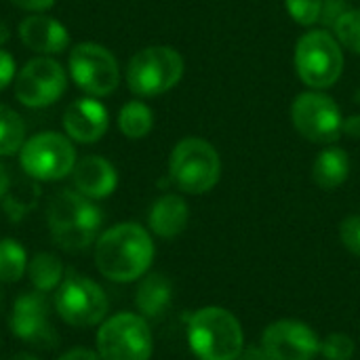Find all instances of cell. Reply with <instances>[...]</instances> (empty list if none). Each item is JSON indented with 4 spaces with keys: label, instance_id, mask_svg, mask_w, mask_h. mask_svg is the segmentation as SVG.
Instances as JSON below:
<instances>
[{
    "label": "cell",
    "instance_id": "17",
    "mask_svg": "<svg viewBox=\"0 0 360 360\" xmlns=\"http://www.w3.org/2000/svg\"><path fill=\"white\" fill-rule=\"evenodd\" d=\"M72 181L76 192L91 200L108 198L118 186V173L114 165L101 156H84L72 169Z\"/></svg>",
    "mask_w": 360,
    "mask_h": 360
},
{
    "label": "cell",
    "instance_id": "36",
    "mask_svg": "<svg viewBox=\"0 0 360 360\" xmlns=\"http://www.w3.org/2000/svg\"><path fill=\"white\" fill-rule=\"evenodd\" d=\"M8 38H11V27L0 19V44H4Z\"/></svg>",
    "mask_w": 360,
    "mask_h": 360
},
{
    "label": "cell",
    "instance_id": "6",
    "mask_svg": "<svg viewBox=\"0 0 360 360\" xmlns=\"http://www.w3.org/2000/svg\"><path fill=\"white\" fill-rule=\"evenodd\" d=\"M152 350V331L141 314L120 312L108 319L97 333V354L101 360H150Z\"/></svg>",
    "mask_w": 360,
    "mask_h": 360
},
{
    "label": "cell",
    "instance_id": "25",
    "mask_svg": "<svg viewBox=\"0 0 360 360\" xmlns=\"http://www.w3.org/2000/svg\"><path fill=\"white\" fill-rule=\"evenodd\" d=\"M333 30L338 34V40L346 49H350L354 53H360V8H348L338 19Z\"/></svg>",
    "mask_w": 360,
    "mask_h": 360
},
{
    "label": "cell",
    "instance_id": "1",
    "mask_svg": "<svg viewBox=\"0 0 360 360\" xmlns=\"http://www.w3.org/2000/svg\"><path fill=\"white\" fill-rule=\"evenodd\" d=\"M152 259V236L139 224H118L105 230L95 245V266L114 283H133L146 276Z\"/></svg>",
    "mask_w": 360,
    "mask_h": 360
},
{
    "label": "cell",
    "instance_id": "20",
    "mask_svg": "<svg viewBox=\"0 0 360 360\" xmlns=\"http://www.w3.org/2000/svg\"><path fill=\"white\" fill-rule=\"evenodd\" d=\"M350 173V158L342 148H327L319 154L312 167V179L323 190L340 188Z\"/></svg>",
    "mask_w": 360,
    "mask_h": 360
},
{
    "label": "cell",
    "instance_id": "29",
    "mask_svg": "<svg viewBox=\"0 0 360 360\" xmlns=\"http://www.w3.org/2000/svg\"><path fill=\"white\" fill-rule=\"evenodd\" d=\"M348 8H350V6L346 4V0H323L321 21H325L327 25H335L338 19H340Z\"/></svg>",
    "mask_w": 360,
    "mask_h": 360
},
{
    "label": "cell",
    "instance_id": "23",
    "mask_svg": "<svg viewBox=\"0 0 360 360\" xmlns=\"http://www.w3.org/2000/svg\"><path fill=\"white\" fill-rule=\"evenodd\" d=\"M25 143V124L8 105L0 103V156H13Z\"/></svg>",
    "mask_w": 360,
    "mask_h": 360
},
{
    "label": "cell",
    "instance_id": "18",
    "mask_svg": "<svg viewBox=\"0 0 360 360\" xmlns=\"http://www.w3.org/2000/svg\"><path fill=\"white\" fill-rule=\"evenodd\" d=\"M190 219V209L188 202L177 196V194H165L160 196L148 215L150 221V230L160 236V238H175L179 236Z\"/></svg>",
    "mask_w": 360,
    "mask_h": 360
},
{
    "label": "cell",
    "instance_id": "28",
    "mask_svg": "<svg viewBox=\"0 0 360 360\" xmlns=\"http://www.w3.org/2000/svg\"><path fill=\"white\" fill-rule=\"evenodd\" d=\"M340 240L352 255L360 257V215H350L340 224Z\"/></svg>",
    "mask_w": 360,
    "mask_h": 360
},
{
    "label": "cell",
    "instance_id": "26",
    "mask_svg": "<svg viewBox=\"0 0 360 360\" xmlns=\"http://www.w3.org/2000/svg\"><path fill=\"white\" fill-rule=\"evenodd\" d=\"M321 354L327 360H352L356 354V344L346 333H331L321 340Z\"/></svg>",
    "mask_w": 360,
    "mask_h": 360
},
{
    "label": "cell",
    "instance_id": "33",
    "mask_svg": "<svg viewBox=\"0 0 360 360\" xmlns=\"http://www.w3.org/2000/svg\"><path fill=\"white\" fill-rule=\"evenodd\" d=\"M344 133L348 137H360V116L354 114V116H348L344 120Z\"/></svg>",
    "mask_w": 360,
    "mask_h": 360
},
{
    "label": "cell",
    "instance_id": "34",
    "mask_svg": "<svg viewBox=\"0 0 360 360\" xmlns=\"http://www.w3.org/2000/svg\"><path fill=\"white\" fill-rule=\"evenodd\" d=\"M238 360H272L268 354H266V350L259 346V348H247V350H243V354L238 356Z\"/></svg>",
    "mask_w": 360,
    "mask_h": 360
},
{
    "label": "cell",
    "instance_id": "11",
    "mask_svg": "<svg viewBox=\"0 0 360 360\" xmlns=\"http://www.w3.org/2000/svg\"><path fill=\"white\" fill-rule=\"evenodd\" d=\"M65 70L49 55L30 59L15 76V97L25 108H46L65 93Z\"/></svg>",
    "mask_w": 360,
    "mask_h": 360
},
{
    "label": "cell",
    "instance_id": "12",
    "mask_svg": "<svg viewBox=\"0 0 360 360\" xmlns=\"http://www.w3.org/2000/svg\"><path fill=\"white\" fill-rule=\"evenodd\" d=\"M293 127L314 143H333L344 133V118L338 103L323 93H302L291 105Z\"/></svg>",
    "mask_w": 360,
    "mask_h": 360
},
{
    "label": "cell",
    "instance_id": "10",
    "mask_svg": "<svg viewBox=\"0 0 360 360\" xmlns=\"http://www.w3.org/2000/svg\"><path fill=\"white\" fill-rule=\"evenodd\" d=\"M68 68L72 80L91 97H105L116 91L120 70L116 57L101 44L80 42L70 51Z\"/></svg>",
    "mask_w": 360,
    "mask_h": 360
},
{
    "label": "cell",
    "instance_id": "8",
    "mask_svg": "<svg viewBox=\"0 0 360 360\" xmlns=\"http://www.w3.org/2000/svg\"><path fill=\"white\" fill-rule=\"evenodd\" d=\"M23 171L38 181H57L72 173L76 165V150L68 135L44 131L30 139L19 150Z\"/></svg>",
    "mask_w": 360,
    "mask_h": 360
},
{
    "label": "cell",
    "instance_id": "15",
    "mask_svg": "<svg viewBox=\"0 0 360 360\" xmlns=\"http://www.w3.org/2000/svg\"><path fill=\"white\" fill-rule=\"evenodd\" d=\"M110 127V114L95 97H82L72 101L63 112V129L72 141L95 143Z\"/></svg>",
    "mask_w": 360,
    "mask_h": 360
},
{
    "label": "cell",
    "instance_id": "32",
    "mask_svg": "<svg viewBox=\"0 0 360 360\" xmlns=\"http://www.w3.org/2000/svg\"><path fill=\"white\" fill-rule=\"evenodd\" d=\"M57 360H101V359H99V354H95V352H91V350H86V348H74V350H70V352L61 354Z\"/></svg>",
    "mask_w": 360,
    "mask_h": 360
},
{
    "label": "cell",
    "instance_id": "30",
    "mask_svg": "<svg viewBox=\"0 0 360 360\" xmlns=\"http://www.w3.org/2000/svg\"><path fill=\"white\" fill-rule=\"evenodd\" d=\"M15 78V59L6 53L0 51V91H4Z\"/></svg>",
    "mask_w": 360,
    "mask_h": 360
},
{
    "label": "cell",
    "instance_id": "19",
    "mask_svg": "<svg viewBox=\"0 0 360 360\" xmlns=\"http://www.w3.org/2000/svg\"><path fill=\"white\" fill-rule=\"evenodd\" d=\"M171 297H173L171 281L160 272H152L141 278L135 293V306L143 319H158L169 308Z\"/></svg>",
    "mask_w": 360,
    "mask_h": 360
},
{
    "label": "cell",
    "instance_id": "14",
    "mask_svg": "<svg viewBox=\"0 0 360 360\" xmlns=\"http://www.w3.org/2000/svg\"><path fill=\"white\" fill-rule=\"evenodd\" d=\"M46 312H49V304L44 293L40 291L21 293L15 300L13 312L8 316V327L13 335L38 348H53L57 335L53 331V325L49 323Z\"/></svg>",
    "mask_w": 360,
    "mask_h": 360
},
{
    "label": "cell",
    "instance_id": "7",
    "mask_svg": "<svg viewBox=\"0 0 360 360\" xmlns=\"http://www.w3.org/2000/svg\"><path fill=\"white\" fill-rule=\"evenodd\" d=\"M295 68L300 78L312 89H327L335 84L344 70L340 42L325 30L304 34L295 46Z\"/></svg>",
    "mask_w": 360,
    "mask_h": 360
},
{
    "label": "cell",
    "instance_id": "13",
    "mask_svg": "<svg viewBox=\"0 0 360 360\" xmlns=\"http://www.w3.org/2000/svg\"><path fill=\"white\" fill-rule=\"evenodd\" d=\"M262 348L272 360H314L321 354V340L306 323L287 319L266 327Z\"/></svg>",
    "mask_w": 360,
    "mask_h": 360
},
{
    "label": "cell",
    "instance_id": "31",
    "mask_svg": "<svg viewBox=\"0 0 360 360\" xmlns=\"http://www.w3.org/2000/svg\"><path fill=\"white\" fill-rule=\"evenodd\" d=\"M8 2L27 13H44L55 4V0H8Z\"/></svg>",
    "mask_w": 360,
    "mask_h": 360
},
{
    "label": "cell",
    "instance_id": "9",
    "mask_svg": "<svg viewBox=\"0 0 360 360\" xmlns=\"http://www.w3.org/2000/svg\"><path fill=\"white\" fill-rule=\"evenodd\" d=\"M55 312L70 327H95L108 314V297L103 289L86 276L72 274L61 281L53 297Z\"/></svg>",
    "mask_w": 360,
    "mask_h": 360
},
{
    "label": "cell",
    "instance_id": "21",
    "mask_svg": "<svg viewBox=\"0 0 360 360\" xmlns=\"http://www.w3.org/2000/svg\"><path fill=\"white\" fill-rule=\"evenodd\" d=\"M27 276L36 291L49 293L63 281V264L53 253H36L27 264Z\"/></svg>",
    "mask_w": 360,
    "mask_h": 360
},
{
    "label": "cell",
    "instance_id": "24",
    "mask_svg": "<svg viewBox=\"0 0 360 360\" xmlns=\"http://www.w3.org/2000/svg\"><path fill=\"white\" fill-rule=\"evenodd\" d=\"M27 272V255L25 249L13 240H0V283H17Z\"/></svg>",
    "mask_w": 360,
    "mask_h": 360
},
{
    "label": "cell",
    "instance_id": "5",
    "mask_svg": "<svg viewBox=\"0 0 360 360\" xmlns=\"http://www.w3.org/2000/svg\"><path fill=\"white\" fill-rule=\"evenodd\" d=\"M184 76V59L173 46H146L127 65V84L139 97H154L171 91Z\"/></svg>",
    "mask_w": 360,
    "mask_h": 360
},
{
    "label": "cell",
    "instance_id": "37",
    "mask_svg": "<svg viewBox=\"0 0 360 360\" xmlns=\"http://www.w3.org/2000/svg\"><path fill=\"white\" fill-rule=\"evenodd\" d=\"M11 360H38L36 356H32V354H17V356H13Z\"/></svg>",
    "mask_w": 360,
    "mask_h": 360
},
{
    "label": "cell",
    "instance_id": "16",
    "mask_svg": "<svg viewBox=\"0 0 360 360\" xmlns=\"http://www.w3.org/2000/svg\"><path fill=\"white\" fill-rule=\"evenodd\" d=\"M19 38L30 51L40 55H59L70 44L68 27L44 13H30L19 23Z\"/></svg>",
    "mask_w": 360,
    "mask_h": 360
},
{
    "label": "cell",
    "instance_id": "2",
    "mask_svg": "<svg viewBox=\"0 0 360 360\" xmlns=\"http://www.w3.org/2000/svg\"><path fill=\"white\" fill-rule=\"evenodd\" d=\"M46 221L59 249L82 251L97 238L103 215L101 209L80 192L61 190L49 205Z\"/></svg>",
    "mask_w": 360,
    "mask_h": 360
},
{
    "label": "cell",
    "instance_id": "4",
    "mask_svg": "<svg viewBox=\"0 0 360 360\" xmlns=\"http://www.w3.org/2000/svg\"><path fill=\"white\" fill-rule=\"evenodd\" d=\"M171 181L186 194H205L215 188L221 175L217 150L198 137L181 139L169 158Z\"/></svg>",
    "mask_w": 360,
    "mask_h": 360
},
{
    "label": "cell",
    "instance_id": "3",
    "mask_svg": "<svg viewBox=\"0 0 360 360\" xmlns=\"http://www.w3.org/2000/svg\"><path fill=\"white\" fill-rule=\"evenodd\" d=\"M188 344L200 360H238L245 350V333L230 310L207 306L192 314Z\"/></svg>",
    "mask_w": 360,
    "mask_h": 360
},
{
    "label": "cell",
    "instance_id": "35",
    "mask_svg": "<svg viewBox=\"0 0 360 360\" xmlns=\"http://www.w3.org/2000/svg\"><path fill=\"white\" fill-rule=\"evenodd\" d=\"M6 190H8V173H6L4 165H0V198L6 194Z\"/></svg>",
    "mask_w": 360,
    "mask_h": 360
},
{
    "label": "cell",
    "instance_id": "22",
    "mask_svg": "<svg viewBox=\"0 0 360 360\" xmlns=\"http://www.w3.org/2000/svg\"><path fill=\"white\" fill-rule=\"evenodd\" d=\"M118 127H120L124 137L141 139L152 131L154 114L143 101H129L122 105V110L118 114Z\"/></svg>",
    "mask_w": 360,
    "mask_h": 360
},
{
    "label": "cell",
    "instance_id": "27",
    "mask_svg": "<svg viewBox=\"0 0 360 360\" xmlns=\"http://www.w3.org/2000/svg\"><path fill=\"white\" fill-rule=\"evenodd\" d=\"M287 11L300 25H312L321 21L323 0H287Z\"/></svg>",
    "mask_w": 360,
    "mask_h": 360
}]
</instances>
